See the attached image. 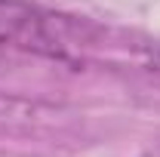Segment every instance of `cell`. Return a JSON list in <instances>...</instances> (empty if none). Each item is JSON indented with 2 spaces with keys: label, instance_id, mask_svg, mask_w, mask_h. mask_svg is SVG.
Listing matches in <instances>:
<instances>
[{
  "label": "cell",
  "instance_id": "6da1fadb",
  "mask_svg": "<svg viewBox=\"0 0 160 157\" xmlns=\"http://www.w3.org/2000/svg\"><path fill=\"white\" fill-rule=\"evenodd\" d=\"M65 22L49 16L28 0H0V49L34 53V56H65Z\"/></svg>",
  "mask_w": 160,
  "mask_h": 157
}]
</instances>
